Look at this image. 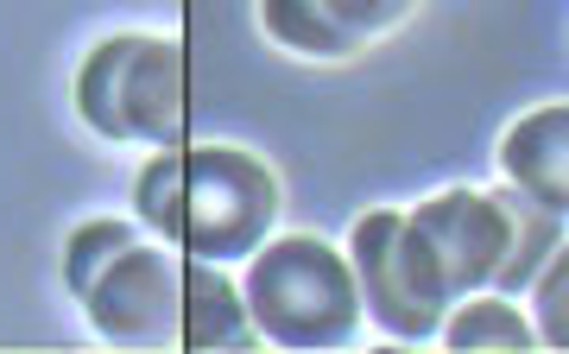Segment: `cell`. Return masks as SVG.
<instances>
[{
	"label": "cell",
	"instance_id": "cell-1",
	"mask_svg": "<svg viewBox=\"0 0 569 354\" xmlns=\"http://www.w3.org/2000/svg\"><path fill=\"white\" fill-rule=\"evenodd\" d=\"M569 222L519 196L512 184H449L411 209H367L348 229V266L367 323L392 342H437L462 297H526L545 253Z\"/></svg>",
	"mask_w": 569,
	"mask_h": 354
},
{
	"label": "cell",
	"instance_id": "cell-2",
	"mask_svg": "<svg viewBox=\"0 0 569 354\" xmlns=\"http://www.w3.org/2000/svg\"><path fill=\"white\" fill-rule=\"evenodd\" d=\"M284 184L247 146H164L133 178V222L190 260L247 266L279 234Z\"/></svg>",
	"mask_w": 569,
	"mask_h": 354
},
{
	"label": "cell",
	"instance_id": "cell-3",
	"mask_svg": "<svg viewBox=\"0 0 569 354\" xmlns=\"http://www.w3.org/2000/svg\"><path fill=\"white\" fill-rule=\"evenodd\" d=\"M63 285L108 348L183 342V253L140 222L96 215L63 241Z\"/></svg>",
	"mask_w": 569,
	"mask_h": 354
},
{
	"label": "cell",
	"instance_id": "cell-4",
	"mask_svg": "<svg viewBox=\"0 0 569 354\" xmlns=\"http://www.w3.org/2000/svg\"><path fill=\"white\" fill-rule=\"evenodd\" d=\"M241 297L260 342L291 354H329L355 348L367 330L361 285L342 247L323 234H272L241 272Z\"/></svg>",
	"mask_w": 569,
	"mask_h": 354
},
{
	"label": "cell",
	"instance_id": "cell-5",
	"mask_svg": "<svg viewBox=\"0 0 569 354\" xmlns=\"http://www.w3.org/2000/svg\"><path fill=\"white\" fill-rule=\"evenodd\" d=\"M77 121L108 146L164 152L183 140V44L164 32H108L70 83Z\"/></svg>",
	"mask_w": 569,
	"mask_h": 354
},
{
	"label": "cell",
	"instance_id": "cell-6",
	"mask_svg": "<svg viewBox=\"0 0 569 354\" xmlns=\"http://www.w3.org/2000/svg\"><path fill=\"white\" fill-rule=\"evenodd\" d=\"M425 0H260V32L305 63H348L392 39Z\"/></svg>",
	"mask_w": 569,
	"mask_h": 354
},
{
	"label": "cell",
	"instance_id": "cell-7",
	"mask_svg": "<svg viewBox=\"0 0 569 354\" xmlns=\"http://www.w3.org/2000/svg\"><path fill=\"white\" fill-rule=\"evenodd\" d=\"M500 184L569 222V102H538L500 133Z\"/></svg>",
	"mask_w": 569,
	"mask_h": 354
},
{
	"label": "cell",
	"instance_id": "cell-8",
	"mask_svg": "<svg viewBox=\"0 0 569 354\" xmlns=\"http://www.w3.org/2000/svg\"><path fill=\"white\" fill-rule=\"evenodd\" d=\"M178 348H190V354L260 348V330L247 316L241 279H228V266H216V260H190L183 253V342Z\"/></svg>",
	"mask_w": 569,
	"mask_h": 354
},
{
	"label": "cell",
	"instance_id": "cell-9",
	"mask_svg": "<svg viewBox=\"0 0 569 354\" xmlns=\"http://www.w3.org/2000/svg\"><path fill=\"white\" fill-rule=\"evenodd\" d=\"M437 342L456 354H531L538 348V330L519 297L507 292H481V297H462L456 311L443 316Z\"/></svg>",
	"mask_w": 569,
	"mask_h": 354
},
{
	"label": "cell",
	"instance_id": "cell-10",
	"mask_svg": "<svg viewBox=\"0 0 569 354\" xmlns=\"http://www.w3.org/2000/svg\"><path fill=\"white\" fill-rule=\"evenodd\" d=\"M526 316H531V330H538V348L569 354V229L545 253L538 279L526 285Z\"/></svg>",
	"mask_w": 569,
	"mask_h": 354
}]
</instances>
